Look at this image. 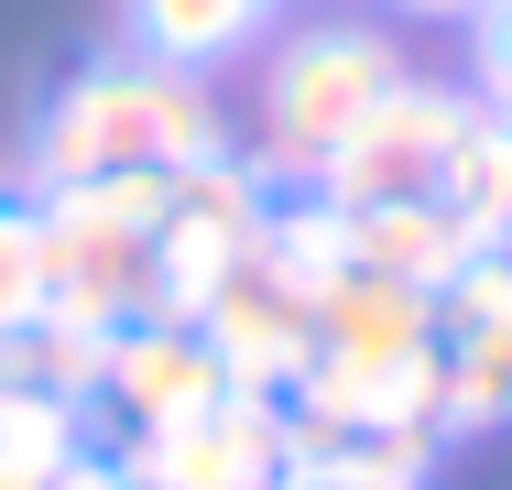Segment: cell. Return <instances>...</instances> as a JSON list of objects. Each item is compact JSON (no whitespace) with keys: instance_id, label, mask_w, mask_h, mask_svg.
I'll return each mask as SVG.
<instances>
[{"instance_id":"cell-1","label":"cell","mask_w":512,"mask_h":490,"mask_svg":"<svg viewBox=\"0 0 512 490\" xmlns=\"http://www.w3.org/2000/svg\"><path fill=\"white\" fill-rule=\"evenodd\" d=\"M186 164H229V120L207 77L153 66V55H109L77 66L44 131H33V175L44 186H88V175H186Z\"/></svg>"},{"instance_id":"cell-2","label":"cell","mask_w":512,"mask_h":490,"mask_svg":"<svg viewBox=\"0 0 512 490\" xmlns=\"http://www.w3.org/2000/svg\"><path fill=\"white\" fill-rule=\"evenodd\" d=\"M175 207V175H88L44 186V305L77 327H131L153 316V229Z\"/></svg>"},{"instance_id":"cell-3","label":"cell","mask_w":512,"mask_h":490,"mask_svg":"<svg viewBox=\"0 0 512 490\" xmlns=\"http://www.w3.org/2000/svg\"><path fill=\"white\" fill-rule=\"evenodd\" d=\"M393 88H404L393 33H371V22H306V33L262 66V175H273V186H316L327 153Z\"/></svg>"},{"instance_id":"cell-4","label":"cell","mask_w":512,"mask_h":490,"mask_svg":"<svg viewBox=\"0 0 512 490\" xmlns=\"http://www.w3.org/2000/svg\"><path fill=\"white\" fill-rule=\"evenodd\" d=\"M262 207L273 196H262L251 164H186L164 229H153V316H186L197 327V305L262 251Z\"/></svg>"},{"instance_id":"cell-5","label":"cell","mask_w":512,"mask_h":490,"mask_svg":"<svg viewBox=\"0 0 512 490\" xmlns=\"http://www.w3.org/2000/svg\"><path fill=\"white\" fill-rule=\"evenodd\" d=\"M120 480H131V490H284V480H295L284 403H262V392H218V403L186 414V425L131 436Z\"/></svg>"},{"instance_id":"cell-6","label":"cell","mask_w":512,"mask_h":490,"mask_svg":"<svg viewBox=\"0 0 512 490\" xmlns=\"http://www.w3.org/2000/svg\"><path fill=\"white\" fill-rule=\"evenodd\" d=\"M458 131H469V98L404 77V88L382 98L338 153H327L316 196H327V207H404V196L436 186V164H447V142H458Z\"/></svg>"},{"instance_id":"cell-7","label":"cell","mask_w":512,"mask_h":490,"mask_svg":"<svg viewBox=\"0 0 512 490\" xmlns=\"http://www.w3.org/2000/svg\"><path fill=\"white\" fill-rule=\"evenodd\" d=\"M436 436H491L512 425V262L480 251L458 284L436 294Z\"/></svg>"},{"instance_id":"cell-8","label":"cell","mask_w":512,"mask_h":490,"mask_svg":"<svg viewBox=\"0 0 512 490\" xmlns=\"http://www.w3.org/2000/svg\"><path fill=\"white\" fill-rule=\"evenodd\" d=\"M197 338H207V360H218V382L229 392H262V403H284V382L316 360V305L262 251L229 273V284L197 305Z\"/></svg>"},{"instance_id":"cell-9","label":"cell","mask_w":512,"mask_h":490,"mask_svg":"<svg viewBox=\"0 0 512 490\" xmlns=\"http://www.w3.org/2000/svg\"><path fill=\"white\" fill-rule=\"evenodd\" d=\"M218 360H207V338L186 316H131V327H109V371H99V403L131 425V436H153V425H186L218 403Z\"/></svg>"},{"instance_id":"cell-10","label":"cell","mask_w":512,"mask_h":490,"mask_svg":"<svg viewBox=\"0 0 512 490\" xmlns=\"http://www.w3.org/2000/svg\"><path fill=\"white\" fill-rule=\"evenodd\" d=\"M316 360H349V371H393L414 349H436V294L393 284L371 262H349L338 284H316Z\"/></svg>"},{"instance_id":"cell-11","label":"cell","mask_w":512,"mask_h":490,"mask_svg":"<svg viewBox=\"0 0 512 490\" xmlns=\"http://www.w3.org/2000/svg\"><path fill=\"white\" fill-rule=\"evenodd\" d=\"M349 262H371V273H393L414 294H447L480 251L436 196H404V207H349Z\"/></svg>"},{"instance_id":"cell-12","label":"cell","mask_w":512,"mask_h":490,"mask_svg":"<svg viewBox=\"0 0 512 490\" xmlns=\"http://www.w3.org/2000/svg\"><path fill=\"white\" fill-rule=\"evenodd\" d=\"M425 196L469 229V251H502V229H512V120L502 109H469V131L447 142V164H436Z\"/></svg>"},{"instance_id":"cell-13","label":"cell","mask_w":512,"mask_h":490,"mask_svg":"<svg viewBox=\"0 0 512 490\" xmlns=\"http://www.w3.org/2000/svg\"><path fill=\"white\" fill-rule=\"evenodd\" d=\"M99 371H109V327H77V316H22L11 338H0V382H22V392H55V403H99Z\"/></svg>"},{"instance_id":"cell-14","label":"cell","mask_w":512,"mask_h":490,"mask_svg":"<svg viewBox=\"0 0 512 490\" xmlns=\"http://www.w3.org/2000/svg\"><path fill=\"white\" fill-rule=\"evenodd\" d=\"M273 11H284V0H131L142 55H153V66H186V77H207L218 55H240Z\"/></svg>"},{"instance_id":"cell-15","label":"cell","mask_w":512,"mask_h":490,"mask_svg":"<svg viewBox=\"0 0 512 490\" xmlns=\"http://www.w3.org/2000/svg\"><path fill=\"white\" fill-rule=\"evenodd\" d=\"M262 262H273L295 294L338 284V273H349V207H327V196H306V207H262Z\"/></svg>"},{"instance_id":"cell-16","label":"cell","mask_w":512,"mask_h":490,"mask_svg":"<svg viewBox=\"0 0 512 490\" xmlns=\"http://www.w3.org/2000/svg\"><path fill=\"white\" fill-rule=\"evenodd\" d=\"M0 458H11V469H33V480H55L66 458H88V414H77V403H55V392L0 382Z\"/></svg>"},{"instance_id":"cell-17","label":"cell","mask_w":512,"mask_h":490,"mask_svg":"<svg viewBox=\"0 0 512 490\" xmlns=\"http://www.w3.org/2000/svg\"><path fill=\"white\" fill-rule=\"evenodd\" d=\"M22 316H44V218L22 196H0V338Z\"/></svg>"},{"instance_id":"cell-18","label":"cell","mask_w":512,"mask_h":490,"mask_svg":"<svg viewBox=\"0 0 512 490\" xmlns=\"http://www.w3.org/2000/svg\"><path fill=\"white\" fill-rule=\"evenodd\" d=\"M480 77H491V109L512 120V0L491 11V22H480Z\"/></svg>"},{"instance_id":"cell-19","label":"cell","mask_w":512,"mask_h":490,"mask_svg":"<svg viewBox=\"0 0 512 490\" xmlns=\"http://www.w3.org/2000/svg\"><path fill=\"white\" fill-rule=\"evenodd\" d=\"M44 490H131V480H120V469H99V458H66Z\"/></svg>"},{"instance_id":"cell-20","label":"cell","mask_w":512,"mask_h":490,"mask_svg":"<svg viewBox=\"0 0 512 490\" xmlns=\"http://www.w3.org/2000/svg\"><path fill=\"white\" fill-rule=\"evenodd\" d=\"M284 490H382V480H349V469H295Z\"/></svg>"},{"instance_id":"cell-21","label":"cell","mask_w":512,"mask_h":490,"mask_svg":"<svg viewBox=\"0 0 512 490\" xmlns=\"http://www.w3.org/2000/svg\"><path fill=\"white\" fill-rule=\"evenodd\" d=\"M0 490H44V480H33V469H11V458H0Z\"/></svg>"},{"instance_id":"cell-22","label":"cell","mask_w":512,"mask_h":490,"mask_svg":"<svg viewBox=\"0 0 512 490\" xmlns=\"http://www.w3.org/2000/svg\"><path fill=\"white\" fill-rule=\"evenodd\" d=\"M404 11H469V0H404Z\"/></svg>"},{"instance_id":"cell-23","label":"cell","mask_w":512,"mask_h":490,"mask_svg":"<svg viewBox=\"0 0 512 490\" xmlns=\"http://www.w3.org/2000/svg\"><path fill=\"white\" fill-rule=\"evenodd\" d=\"M502 262H512V229H502Z\"/></svg>"},{"instance_id":"cell-24","label":"cell","mask_w":512,"mask_h":490,"mask_svg":"<svg viewBox=\"0 0 512 490\" xmlns=\"http://www.w3.org/2000/svg\"><path fill=\"white\" fill-rule=\"evenodd\" d=\"M491 11H502V0H491Z\"/></svg>"}]
</instances>
